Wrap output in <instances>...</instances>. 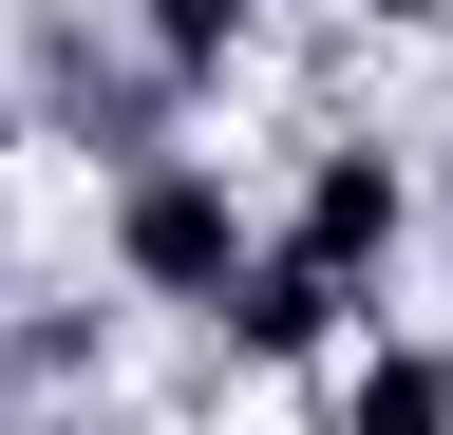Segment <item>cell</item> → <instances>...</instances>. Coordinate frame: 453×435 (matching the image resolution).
Wrapping results in <instances>:
<instances>
[{"instance_id": "6", "label": "cell", "mask_w": 453, "mask_h": 435, "mask_svg": "<svg viewBox=\"0 0 453 435\" xmlns=\"http://www.w3.org/2000/svg\"><path fill=\"white\" fill-rule=\"evenodd\" d=\"M133 58H151V95H170V114H189V95L265 76V19H246V0H133Z\"/></svg>"}, {"instance_id": "2", "label": "cell", "mask_w": 453, "mask_h": 435, "mask_svg": "<svg viewBox=\"0 0 453 435\" xmlns=\"http://www.w3.org/2000/svg\"><path fill=\"white\" fill-rule=\"evenodd\" d=\"M95 265H113V303H170V322H208L226 284L265 265V208L226 190V151H151V171H113L95 190Z\"/></svg>"}, {"instance_id": "1", "label": "cell", "mask_w": 453, "mask_h": 435, "mask_svg": "<svg viewBox=\"0 0 453 435\" xmlns=\"http://www.w3.org/2000/svg\"><path fill=\"white\" fill-rule=\"evenodd\" d=\"M416 228H434V171H416L396 133L321 114L303 151H283V208H265V246H283V265H321V284L359 303V322H378V284H396V265H416Z\"/></svg>"}, {"instance_id": "3", "label": "cell", "mask_w": 453, "mask_h": 435, "mask_svg": "<svg viewBox=\"0 0 453 435\" xmlns=\"http://www.w3.org/2000/svg\"><path fill=\"white\" fill-rule=\"evenodd\" d=\"M19 133H76L95 171H151V151H189V114L151 95V58H133V19H19Z\"/></svg>"}, {"instance_id": "7", "label": "cell", "mask_w": 453, "mask_h": 435, "mask_svg": "<svg viewBox=\"0 0 453 435\" xmlns=\"http://www.w3.org/2000/svg\"><path fill=\"white\" fill-rule=\"evenodd\" d=\"M113 378V303H0V398H95Z\"/></svg>"}, {"instance_id": "4", "label": "cell", "mask_w": 453, "mask_h": 435, "mask_svg": "<svg viewBox=\"0 0 453 435\" xmlns=\"http://www.w3.org/2000/svg\"><path fill=\"white\" fill-rule=\"evenodd\" d=\"M340 341H359V303H340V284H321V265H283V246H265V265H246V284H226V303H208V360H226V378H303V360L340 378Z\"/></svg>"}, {"instance_id": "8", "label": "cell", "mask_w": 453, "mask_h": 435, "mask_svg": "<svg viewBox=\"0 0 453 435\" xmlns=\"http://www.w3.org/2000/svg\"><path fill=\"white\" fill-rule=\"evenodd\" d=\"M416 171H434V246H453V133H434V151H416Z\"/></svg>"}, {"instance_id": "9", "label": "cell", "mask_w": 453, "mask_h": 435, "mask_svg": "<svg viewBox=\"0 0 453 435\" xmlns=\"http://www.w3.org/2000/svg\"><path fill=\"white\" fill-rule=\"evenodd\" d=\"M0 151H19V95H0Z\"/></svg>"}, {"instance_id": "5", "label": "cell", "mask_w": 453, "mask_h": 435, "mask_svg": "<svg viewBox=\"0 0 453 435\" xmlns=\"http://www.w3.org/2000/svg\"><path fill=\"white\" fill-rule=\"evenodd\" d=\"M321 435H453V322H359L321 378Z\"/></svg>"}]
</instances>
